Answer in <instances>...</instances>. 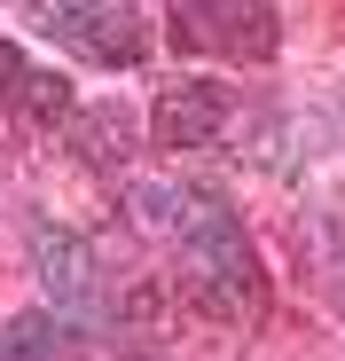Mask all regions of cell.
<instances>
[{
	"label": "cell",
	"mask_w": 345,
	"mask_h": 361,
	"mask_svg": "<svg viewBox=\"0 0 345 361\" xmlns=\"http://www.w3.org/2000/svg\"><path fill=\"white\" fill-rule=\"evenodd\" d=\"M337 307H345V290H337Z\"/></svg>",
	"instance_id": "11"
},
{
	"label": "cell",
	"mask_w": 345,
	"mask_h": 361,
	"mask_svg": "<svg viewBox=\"0 0 345 361\" xmlns=\"http://www.w3.org/2000/svg\"><path fill=\"white\" fill-rule=\"evenodd\" d=\"M227 110H236V94H227L220 79H172L149 110V126L165 149H212L220 126H227Z\"/></svg>",
	"instance_id": "5"
},
{
	"label": "cell",
	"mask_w": 345,
	"mask_h": 361,
	"mask_svg": "<svg viewBox=\"0 0 345 361\" xmlns=\"http://www.w3.org/2000/svg\"><path fill=\"white\" fill-rule=\"evenodd\" d=\"M55 353H63V314L55 307H32L0 330V361H55Z\"/></svg>",
	"instance_id": "8"
},
{
	"label": "cell",
	"mask_w": 345,
	"mask_h": 361,
	"mask_svg": "<svg viewBox=\"0 0 345 361\" xmlns=\"http://www.w3.org/2000/svg\"><path fill=\"white\" fill-rule=\"evenodd\" d=\"M32 267H39V290L63 322H87L94 314V244L79 228H32Z\"/></svg>",
	"instance_id": "4"
},
{
	"label": "cell",
	"mask_w": 345,
	"mask_h": 361,
	"mask_svg": "<svg viewBox=\"0 0 345 361\" xmlns=\"http://www.w3.org/2000/svg\"><path fill=\"white\" fill-rule=\"evenodd\" d=\"M39 24H47V39H63L71 55H87L102 71L149 63V16L134 0H39Z\"/></svg>",
	"instance_id": "2"
},
{
	"label": "cell",
	"mask_w": 345,
	"mask_h": 361,
	"mask_svg": "<svg viewBox=\"0 0 345 361\" xmlns=\"http://www.w3.org/2000/svg\"><path fill=\"white\" fill-rule=\"evenodd\" d=\"M134 204V228H149V235H172V244H181V235L212 212V197H196V189H181V180H134V189H126Z\"/></svg>",
	"instance_id": "7"
},
{
	"label": "cell",
	"mask_w": 345,
	"mask_h": 361,
	"mask_svg": "<svg viewBox=\"0 0 345 361\" xmlns=\"http://www.w3.org/2000/svg\"><path fill=\"white\" fill-rule=\"evenodd\" d=\"M172 32L227 63H267L282 47V24L267 0H172Z\"/></svg>",
	"instance_id": "3"
},
{
	"label": "cell",
	"mask_w": 345,
	"mask_h": 361,
	"mask_svg": "<svg viewBox=\"0 0 345 361\" xmlns=\"http://www.w3.org/2000/svg\"><path fill=\"white\" fill-rule=\"evenodd\" d=\"M63 142H71V157H79V165L118 173V165L134 157V110H126V102H87V110H71Z\"/></svg>",
	"instance_id": "6"
},
{
	"label": "cell",
	"mask_w": 345,
	"mask_h": 361,
	"mask_svg": "<svg viewBox=\"0 0 345 361\" xmlns=\"http://www.w3.org/2000/svg\"><path fill=\"white\" fill-rule=\"evenodd\" d=\"M181 298L212 322H259L267 314V267H259L251 235L236 228L227 204H212L181 235Z\"/></svg>",
	"instance_id": "1"
},
{
	"label": "cell",
	"mask_w": 345,
	"mask_h": 361,
	"mask_svg": "<svg viewBox=\"0 0 345 361\" xmlns=\"http://www.w3.org/2000/svg\"><path fill=\"white\" fill-rule=\"evenodd\" d=\"M16 110H24V126L55 134V126H71L79 94H71V79H63V71H32V79H24V94H16Z\"/></svg>",
	"instance_id": "9"
},
{
	"label": "cell",
	"mask_w": 345,
	"mask_h": 361,
	"mask_svg": "<svg viewBox=\"0 0 345 361\" xmlns=\"http://www.w3.org/2000/svg\"><path fill=\"white\" fill-rule=\"evenodd\" d=\"M24 79H32V63H24V55H16L8 39H0V110H16V94H24Z\"/></svg>",
	"instance_id": "10"
}]
</instances>
